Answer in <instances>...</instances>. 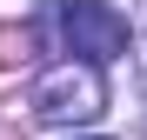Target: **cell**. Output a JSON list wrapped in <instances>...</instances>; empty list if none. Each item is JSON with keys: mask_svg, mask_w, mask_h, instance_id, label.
I'll use <instances>...</instances> for the list:
<instances>
[{"mask_svg": "<svg viewBox=\"0 0 147 140\" xmlns=\"http://www.w3.org/2000/svg\"><path fill=\"white\" fill-rule=\"evenodd\" d=\"M27 107H34V120H47V127L94 120V113L107 107V80H100L94 60H60V67H47V74L34 80Z\"/></svg>", "mask_w": 147, "mask_h": 140, "instance_id": "cell-1", "label": "cell"}, {"mask_svg": "<svg viewBox=\"0 0 147 140\" xmlns=\"http://www.w3.org/2000/svg\"><path fill=\"white\" fill-rule=\"evenodd\" d=\"M60 33H67L74 54L94 60V67L127 54V13L107 7V0H67V7H60Z\"/></svg>", "mask_w": 147, "mask_h": 140, "instance_id": "cell-2", "label": "cell"}, {"mask_svg": "<svg viewBox=\"0 0 147 140\" xmlns=\"http://www.w3.org/2000/svg\"><path fill=\"white\" fill-rule=\"evenodd\" d=\"M34 60V27H0V67Z\"/></svg>", "mask_w": 147, "mask_h": 140, "instance_id": "cell-3", "label": "cell"}, {"mask_svg": "<svg viewBox=\"0 0 147 140\" xmlns=\"http://www.w3.org/2000/svg\"><path fill=\"white\" fill-rule=\"evenodd\" d=\"M140 80H147V54H140Z\"/></svg>", "mask_w": 147, "mask_h": 140, "instance_id": "cell-4", "label": "cell"}, {"mask_svg": "<svg viewBox=\"0 0 147 140\" xmlns=\"http://www.w3.org/2000/svg\"><path fill=\"white\" fill-rule=\"evenodd\" d=\"M94 140H100V133H94Z\"/></svg>", "mask_w": 147, "mask_h": 140, "instance_id": "cell-5", "label": "cell"}]
</instances>
